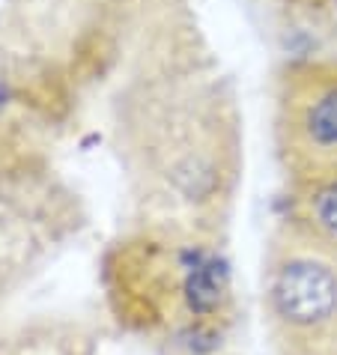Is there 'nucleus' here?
<instances>
[{"label": "nucleus", "mask_w": 337, "mask_h": 355, "mask_svg": "<svg viewBox=\"0 0 337 355\" xmlns=\"http://www.w3.org/2000/svg\"><path fill=\"white\" fill-rule=\"evenodd\" d=\"M185 347L191 352H197V355L212 352L215 349V334L209 329H203V325H194V329L185 331Z\"/></svg>", "instance_id": "5"}, {"label": "nucleus", "mask_w": 337, "mask_h": 355, "mask_svg": "<svg viewBox=\"0 0 337 355\" xmlns=\"http://www.w3.org/2000/svg\"><path fill=\"white\" fill-rule=\"evenodd\" d=\"M277 146L299 180L337 185V60H304L284 72Z\"/></svg>", "instance_id": "1"}, {"label": "nucleus", "mask_w": 337, "mask_h": 355, "mask_svg": "<svg viewBox=\"0 0 337 355\" xmlns=\"http://www.w3.org/2000/svg\"><path fill=\"white\" fill-rule=\"evenodd\" d=\"M316 221H320L325 230L337 233V185H329V189H322V194L316 197Z\"/></svg>", "instance_id": "4"}, {"label": "nucleus", "mask_w": 337, "mask_h": 355, "mask_svg": "<svg viewBox=\"0 0 337 355\" xmlns=\"http://www.w3.org/2000/svg\"><path fill=\"white\" fill-rule=\"evenodd\" d=\"M269 299L284 322L322 325L337 313V269L316 254H286L272 275Z\"/></svg>", "instance_id": "2"}, {"label": "nucleus", "mask_w": 337, "mask_h": 355, "mask_svg": "<svg viewBox=\"0 0 337 355\" xmlns=\"http://www.w3.org/2000/svg\"><path fill=\"white\" fill-rule=\"evenodd\" d=\"M182 269H185V281H182V295L185 304L194 317H209L221 308L227 287H230V272L221 257L203 251H185L182 254Z\"/></svg>", "instance_id": "3"}]
</instances>
